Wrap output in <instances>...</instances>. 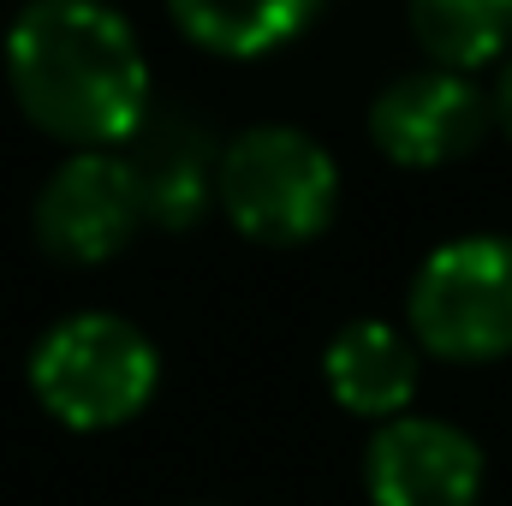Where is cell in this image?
Wrapping results in <instances>:
<instances>
[{
	"instance_id": "11",
	"label": "cell",
	"mask_w": 512,
	"mask_h": 506,
	"mask_svg": "<svg viewBox=\"0 0 512 506\" xmlns=\"http://www.w3.org/2000/svg\"><path fill=\"white\" fill-rule=\"evenodd\" d=\"M405 18L441 72H483L512 60V0H411Z\"/></svg>"
},
{
	"instance_id": "12",
	"label": "cell",
	"mask_w": 512,
	"mask_h": 506,
	"mask_svg": "<svg viewBox=\"0 0 512 506\" xmlns=\"http://www.w3.org/2000/svg\"><path fill=\"white\" fill-rule=\"evenodd\" d=\"M495 126L507 131V143H512V60L501 66V84H495Z\"/></svg>"
},
{
	"instance_id": "7",
	"label": "cell",
	"mask_w": 512,
	"mask_h": 506,
	"mask_svg": "<svg viewBox=\"0 0 512 506\" xmlns=\"http://www.w3.org/2000/svg\"><path fill=\"white\" fill-rule=\"evenodd\" d=\"M364 489L376 506H477L483 447L441 417H393L364 447Z\"/></svg>"
},
{
	"instance_id": "5",
	"label": "cell",
	"mask_w": 512,
	"mask_h": 506,
	"mask_svg": "<svg viewBox=\"0 0 512 506\" xmlns=\"http://www.w3.org/2000/svg\"><path fill=\"white\" fill-rule=\"evenodd\" d=\"M143 227H149V197H143V179L126 149L66 155L42 179L36 209H30V233H36L42 256H54L66 268L114 262Z\"/></svg>"
},
{
	"instance_id": "8",
	"label": "cell",
	"mask_w": 512,
	"mask_h": 506,
	"mask_svg": "<svg viewBox=\"0 0 512 506\" xmlns=\"http://www.w3.org/2000/svg\"><path fill=\"white\" fill-rule=\"evenodd\" d=\"M126 155L149 197V227L185 233L209 215V203H221V149L191 114L155 108L149 126L126 143Z\"/></svg>"
},
{
	"instance_id": "6",
	"label": "cell",
	"mask_w": 512,
	"mask_h": 506,
	"mask_svg": "<svg viewBox=\"0 0 512 506\" xmlns=\"http://www.w3.org/2000/svg\"><path fill=\"white\" fill-rule=\"evenodd\" d=\"M495 120V108L483 102V90L465 72H405L393 78L382 96L370 102V143L382 149L393 167L429 173L447 161H465L483 131Z\"/></svg>"
},
{
	"instance_id": "3",
	"label": "cell",
	"mask_w": 512,
	"mask_h": 506,
	"mask_svg": "<svg viewBox=\"0 0 512 506\" xmlns=\"http://www.w3.org/2000/svg\"><path fill=\"white\" fill-rule=\"evenodd\" d=\"M221 215L251 245H310L340 215V167L298 126H251L221 149Z\"/></svg>"
},
{
	"instance_id": "1",
	"label": "cell",
	"mask_w": 512,
	"mask_h": 506,
	"mask_svg": "<svg viewBox=\"0 0 512 506\" xmlns=\"http://www.w3.org/2000/svg\"><path fill=\"white\" fill-rule=\"evenodd\" d=\"M6 84L30 126L72 149H126L155 114L143 42L102 0H30L6 30Z\"/></svg>"
},
{
	"instance_id": "13",
	"label": "cell",
	"mask_w": 512,
	"mask_h": 506,
	"mask_svg": "<svg viewBox=\"0 0 512 506\" xmlns=\"http://www.w3.org/2000/svg\"><path fill=\"white\" fill-rule=\"evenodd\" d=\"M197 506H215V501H197Z\"/></svg>"
},
{
	"instance_id": "4",
	"label": "cell",
	"mask_w": 512,
	"mask_h": 506,
	"mask_svg": "<svg viewBox=\"0 0 512 506\" xmlns=\"http://www.w3.org/2000/svg\"><path fill=\"white\" fill-rule=\"evenodd\" d=\"M411 340L447 364H495L512 352V239L465 233L417 262L405 292Z\"/></svg>"
},
{
	"instance_id": "2",
	"label": "cell",
	"mask_w": 512,
	"mask_h": 506,
	"mask_svg": "<svg viewBox=\"0 0 512 506\" xmlns=\"http://www.w3.org/2000/svg\"><path fill=\"white\" fill-rule=\"evenodd\" d=\"M155 387H161L155 340L114 310L66 316L30 346L36 405L78 435H102V429L131 423L155 399Z\"/></svg>"
},
{
	"instance_id": "9",
	"label": "cell",
	"mask_w": 512,
	"mask_h": 506,
	"mask_svg": "<svg viewBox=\"0 0 512 506\" xmlns=\"http://www.w3.org/2000/svg\"><path fill=\"white\" fill-rule=\"evenodd\" d=\"M417 340L399 334L393 322H346L328 352H322V381L334 393L340 411L352 417H376V423H393L405 417V405L417 399Z\"/></svg>"
},
{
	"instance_id": "10",
	"label": "cell",
	"mask_w": 512,
	"mask_h": 506,
	"mask_svg": "<svg viewBox=\"0 0 512 506\" xmlns=\"http://www.w3.org/2000/svg\"><path fill=\"white\" fill-rule=\"evenodd\" d=\"M185 42L221 60H262L310 30L322 0H167Z\"/></svg>"
}]
</instances>
